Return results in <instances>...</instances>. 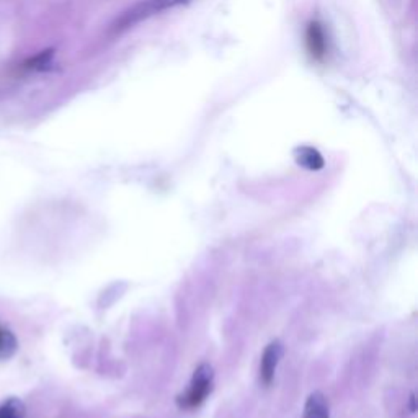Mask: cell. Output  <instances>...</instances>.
<instances>
[{
    "mask_svg": "<svg viewBox=\"0 0 418 418\" xmlns=\"http://www.w3.org/2000/svg\"><path fill=\"white\" fill-rule=\"evenodd\" d=\"M191 0H139L138 4L128 9L120 19H118L111 26L113 33H120L129 30L134 25L141 24V21L151 19V16L159 15L165 10H172L177 7H185Z\"/></svg>",
    "mask_w": 418,
    "mask_h": 418,
    "instance_id": "1",
    "label": "cell"
},
{
    "mask_svg": "<svg viewBox=\"0 0 418 418\" xmlns=\"http://www.w3.org/2000/svg\"><path fill=\"white\" fill-rule=\"evenodd\" d=\"M213 386H214L213 366L208 363H201L195 369L193 376H191L190 386L188 389H186V392L177 399L178 407L185 410L198 409V407L205 404L208 395L213 392Z\"/></svg>",
    "mask_w": 418,
    "mask_h": 418,
    "instance_id": "2",
    "label": "cell"
},
{
    "mask_svg": "<svg viewBox=\"0 0 418 418\" xmlns=\"http://www.w3.org/2000/svg\"><path fill=\"white\" fill-rule=\"evenodd\" d=\"M285 347L280 340L270 342L263 350L262 361H260V382L265 387H270L275 379L276 368H278L281 358H283Z\"/></svg>",
    "mask_w": 418,
    "mask_h": 418,
    "instance_id": "3",
    "label": "cell"
},
{
    "mask_svg": "<svg viewBox=\"0 0 418 418\" xmlns=\"http://www.w3.org/2000/svg\"><path fill=\"white\" fill-rule=\"evenodd\" d=\"M306 48L314 61H324L329 51V41L324 30V25L319 20L310 21L306 30Z\"/></svg>",
    "mask_w": 418,
    "mask_h": 418,
    "instance_id": "4",
    "label": "cell"
},
{
    "mask_svg": "<svg viewBox=\"0 0 418 418\" xmlns=\"http://www.w3.org/2000/svg\"><path fill=\"white\" fill-rule=\"evenodd\" d=\"M292 156H295L297 165L306 168V170L317 172L325 167L324 156H322L315 148H310V146H299V148H296L295 152H292Z\"/></svg>",
    "mask_w": 418,
    "mask_h": 418,
    "instance_id": "5",
    "label": "cell"
},
{
    "mask_svg": "<svg viewBox=\"0 0 418 418\" xmlns=\"http://www.w3.org/2000/svg\"><path fill=\"white\" fill-rule=\"evenodd\" d=\"M302 418H330V405L324 394L315 391L309 395Z\"/></svg>",
    "mask_w": 418,
    "mask_h": 418,
    "instance_id": "6",
    "label": "cell"
},
{
    "mask_svg": "<svg viewBox=\"0 0 418 418\" xmlns=\"http://www.w3.org/2000/svg\"><path fill=\"white\" fill-rule=\"evenodd\" d=\"M53 59H54V49H44L41 53L33 56V58L26 59L21 67L25 71H33V72H44L49 71L53 67Z\"/></svg>",
    "mask_w": 418,
    "mask_h": 418,
    "instance_id": "7",
    "label": "cell"
},
{
    "mask_svg": "<svg viewBox=\"0 0 418 418\" xmlns=\"http://www.w3.org/2000/svg\"><path fill=\"white\" fill-rule=\"evenodd\" d=\"M16 348H19V342H16L14 333L0 325V360L12 358Z\"/></svg>",
    "mask_w": 418,
    "mask_h": 418,
    "instance_id": "8",
    "label": "cell"
},
{
    "mask_svg": "<svg viewBox=\"0 0 418 418\" xmlns=\"http://www.w3.org/2000/svg\"><path fill=\"white\" fill-rule=\"evenodd\" d=\"M26 407L20 399L10 397L0 404V418H24Z\"/></svg>",
    "mask_w": 418,
    "mask_h": 418,
    "instance_id": "9",
    "label": "cell"
},
{
    "mask_svg": "<svg viewBox=\"0 0 418 418\" xmlns=\"http://www.w3.org/2000/svg\"><path fill=\"white\" fill-rule=\"evenodd\" d=\"M410 410L415 412V395L414 394L410 395Z\"/></svg>",
    "mask_w": 418,
    "mask_h": 418,
    "instance_id": "10",
    "label": "cell"
}]
</instances>
